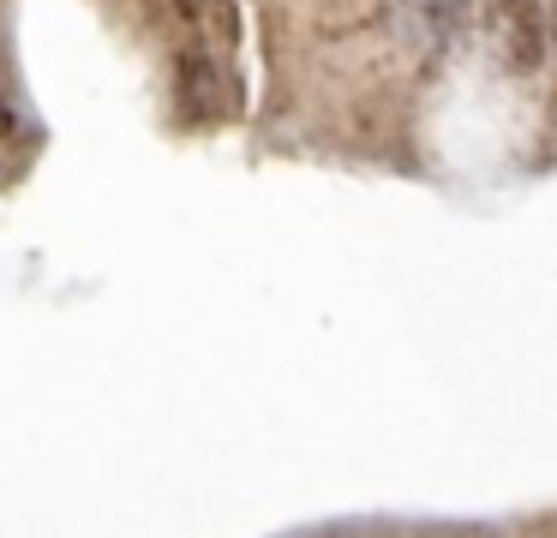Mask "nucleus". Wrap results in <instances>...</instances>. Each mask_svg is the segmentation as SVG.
Wrapping results in <instances>:
<instances>
[{
  "label": "nucleus",
  "mask_w": 557,
  "mask_h": 538,
  "mask_svg": "<svg viewBox=\"0 0 557 538\" xmlns=\"http://www.w3.org/2000/svg\"><path fill=\"white\" fill-rule=\"evenodd\" d=\"M552 54H557V0H552Z\"/></svg>",
  "instance_id": "5"
},
{
  "label": "nucleus",
  "mask_w": 557,
  "mask_h": 538,
  "mask_svg": "<svg viewBox=\"0 0 557 538\" xmlns=\"http://www.w3.org/2000/svg\"><path fill=\"white\" fill-rule=\"evenodd\" d=\"M408 12L432 42H449V36L468 24V0H408Z\"/></svg>",
  "instance_id": "3"
},
{
  "label": "nucleus",
  "mask_w": 557,
  "mask_h": 538,
  "mask_svg": "<svg viewBox=\"0 0 557 538\" xmlns=\"http://www.w3.org/2000/svg\"><path fill=\"white\" fill-rule=\"evenodd\" d=\"M485 42H492L497 66L528 78L545 60V0H485Z\"/></svg>",
  "instance_id": "1"
},
{
  "label": "nucleus",
  "mask_w": 557,
  "mask_h": 538,
  "mask_svg": "<svg viewBox=\"0 0 557 538\" xmlns=\"http://www.w3.org/2000/svg\"><path fill=\"white\" fill-rule=\"evenodd\" d=\"M174 96H181V114L193 126H210V120L228 114V84H222V66L205 54V48H186L181 66H174Z\"/></svg>",
  "instance_id": "2"
},
{
  "label": "nucleus",
  "mask_w": 557,
  "mask_h": 538,
  "mask_svg": "<svg viewBox=\"0 0 557 538\" xmlns=\"http://www.w3.org/2000/svg\"><path fill=\"white\" fill-rule=\"evenodd\" d=\"M186 18L205 24V30H216L222 42H234V0H181Z\"/></svg>",
  "instance_id": "4"
}]
</instances>
